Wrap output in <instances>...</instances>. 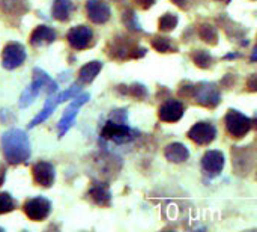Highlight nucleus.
Wrapping results in <instances>:
<instances>
[{
	"instance_id": "obj_1",
	"label": "nucleus",
	"mask_w": 257,
	"mask_h": 232,
	"mask_svg": "<svg viewBox=\"0 0 257 232\" xmlns=\"http://www.w3.org/2000/svg\"><path fill=\"white\" fill-rule=\"evenodd\" d=\"M2 146L5 159L12 165L24 163L30 157V142L23 130L14 128L6 131L2 137Z\"/></svg>"
},
{
	"instance_id": "obj_2",
	"label": "nucleus",
	"mask_w": 257,
	"mask_h": 232,
	"mask_svg": "<svg viewBox=\"0 0 257 232\" xmlns=\"http://www.w3.org/2000/svg\"><path fill=\"white\" fill-rule=\"evenodd\" d=\"M42 89H45L51 95L57 91V83L45 71H42L41 68H35L32 83L24 89V92L20 97V107H29L36 100V97Z\"/></svg>"
},
{
	"instance_id": "obj_3",
	"label": "nucleus",
	"mask_w": 257,
	"mask_h": 232,
	"mask_svg": "<svg viewBox=\"0 0 257 232\" xmlns=\"http://www.w3.org/2000/svg\"><path fill=\"white\" fill-rule=\"evenodd\" d=\"M80 92V85L78 83H74L69 89H66V91H62V92H59V94H56V95H50V98L45 101V104H44V107H42V110L30 121V124H29V128H33L35 125H39L41 122H44L47 118H50L51 116V113L54 112V109L59 106V104H62L63 101H66V100H71V98H74L77 94Z\"/></svg>"
},
{
	"instance_id": "obj_4",
	"label": "nucleus",
	"mask_w": 257,
	"mask_h": 232,
	"mask_svg": "<svg viewBox=\"0 0 257 232\" xmlns=\"http://www.w3.org/2000/svg\"><path fill=\"white\" fill-rule=\"evenodd\" d=\"M251 125H253V121L236 110H229L226 115V128L229 134H232L233 137L245 136L250 131Z\"/></svg>"
},
{
	"instance_id": "obj_5",
	"label": "nucleus",
	"mask_w": 257,
	"mask_h": 232,
	"mask_svg": "<svg viewBox=\"0 0 257 232\" xmlns=\"http://www.w3.org/2000/svg\"><path fill=\"white\" fill-rule=\"evenodd\" d=\"M134 134H135V133H134L129 127H127V125H124V124H119V122H116V121H109V122L104 125L103 133H101L103 139L112 140V142H115V143H125V142H129V140H132V139L135 137Z\"/></svg>"
},
{
	"instance_id": "obj_6",
	"label": "nucleus",
	"mask_w": 257,
	"mask_h": 232,
	"mask_svg": "<svg viewBox=\"0 0 257 232\" xmlns=\"http://www.w3.org/2000/svg\"><path fill=\"white\" fill-rule=\"evenodd\" d=\"M89 94H83V95H78V97H74V100L71 101V104L66 107V110L63 112V116L59 122V137H62L74 124L75 121V116L78 113V109L81 106H84L86 103L89 101Z\"/></svg>"
},
{
	"instance_id": "obj_7",
	"label": "nucleus",
	"mask_w": 257,
	"mask_h": 232,
	"mask_svg": "<svg viewBox=\"0 0 257 232\" xmlns=\"http://www.w3.org/2000/svg\"><path fill=\"white\" fill-rule=\"evenodd\" d=\"M26 60V48L20 42H9L3 50L2 63L6 69H15Z\"/></svg>"
},
{
	"instance_id": "obj_8",
	"label": "nucleus",
	"mask_w": 257,
	"mask_h": 232,
	"mask_svg": "<svg viewBox=\"0 0 257 232\" xmlns=\"http://www.w3.org/2000/svg\"><path fill=\"white\" fill-rule=\"evenodd\" d=\"M24 211L29 219L39 222V220H44L45 217H48V214L51 211V204L48 199H45L42 196H36V198L29 199L24 204Z\"/></svg>"
},
{
	"instance_id": "obj_9",
	"label": "nucleus",
	"mask_w": 257,
	"mask_h": 232,
	"mask_svg": "<svg viewBox=\"0 0 257 232\" xmlns=\"http://www.w3.org/2000/svg\"><path fill=\"white\" fill-rule=\"evenodd\" d=\"M194 98L199 104L212 109L220 103V92L212 83H200L199 86H196Z\"/></svg>"
},
{
	"instance_id": "obj_10",
	"label": "nucleus",
	"mask_w": 257,
	"mask_h": 232,
	"mask_svg": "<svg viewBox=\"0 0 257 232\" xmlns=\"http://www.w3.org/2000/svg\"><path fill=\"white\" fill-rule=\"evenodd\" d=\"M66 39L74 50H84L92 41V30L88 26H75L68 32Z\"/></svg>"
},
{
	"instance_id": "obj_11",
	"label": "nucleus",
	"mask_w": 257,
	"mask_h": 232,
	"mask_svg": "<svg viewBox=\"0 0 257 232\" xmlns=\"http://www.w3.org/2000/svg\"><path fill=\"white\" fill-rule=\"evenodd\" d=\"M215 136H217V130L209 122H199L193 125L191 130L188 131V137L197 145H208L215 139Z\"/></svg>"
},
{
	"instance_id": "obj_12",
	"label": "nucleus",
	"mask_w": 257,
	"mask_h": 232,
	"mask_svg": "<svg viewBox=\"0 0 257 232\" xmlns=\"http://www.w3.org/2000/svg\"><path fill=\"white\" fill-rule=\"evenodd\" d=\"M202 168L209 177H217L224 168V156L221 151H208L202 159Z\"/></svg>"
},
{
	"instance_id": "obj_13",
	"label": "nucleus",
	"mask_w": 257,
	"mask_h": 232,
	"mask_svg": "<svg viewBox=\"0 0 257 232\" xmlns=\"http://www.w3.org/2000/svg\"><path fill=\"white\" fill-rule=\"evenodd\" d=\"M86 11H88L89 20L95 24H104L110 18V8L103 0H89Z\"/></svg>"
},
{
	"instance_id": "obj_14",
	"label": "nucleus",
	"mask_w": 257,
	"mask_h": 232,
	"mask_svg": "<svg viewBox=\"0 0 257 232\" xmlns=\"http://www.w3.org/2000/svg\"><path fill=\"white\" fill-rule=\"evenodd\" d=\"M54 168L48 162H39L33 166V178L42 187H51L54 183Z\"/></svg>"
},
{
	"instance_id": "obj_15",
	"label": "nucleus",
	"mask_w": 257,
	"mask_h": 232,
	"mask_svg": "<svg viewBox=\"0 0 257 232\" xmlns=\"http://www.w3.org/2000/svg\"><path fill=\"white\" fill-rule=\"evenodd\" d=\"M184 115V106L179 101H167L158 110V116L164 122H176Z\"/></svg>"
},
{
	"instance_id": "obj_16",
	"label": "nucleus",
	"mask_w": 257,
	"mask_h": 232,
	"mask_svg": "<svg viewBox=\"0 0 257 232\" xmlns=\"http://www.w3.org/2000/svg\"><path fill=\"white\" fill-rule=\"evenodd\" d=\"M165 159L171 163H184L188 157H190V151L185 145L175 142V143H170L165 146Z\"/></svg>"
},
{
	"instance_id": "obj_17",
	"label": "nucleus",
	"mask_w": 257,
	"mask_h": 232,
	"mask_svg": "<svg viewBox=\"0 0 257 232\" xmlns=\"http://www.w3.org/2000/svg\"><path fill=\"white\" fill-rule=\"evenodd\" d=\"M54 39H56V32L51 27L39 26L33 30V33L30 36V44L33 47H41V45L54 42Z\"/></svg>"
},
{
	"instance_id": "obj_18",
	"label": "nucleus",
	"mask_w": 257,
	"mask_h": 232,
	"mask_svg": "<svg viewBox=\"0 0 257 232\" xmlns=\"http://www.w3.org/2000/svg\"><path fill=\"white\" fill-rule=\"evenodd\" d=\"M101 62H89L86 63L80 72H78V79L81 83H92L95 80V77L98 75V72L101 71Z\"/></svg>"
},
{
	"instance_id": "obj_19",
	"label": "nucleus",
	"mask_w": 257,
	"mask_h": 232,
	"mask_svg": "<svg viewBox=\"0 0 257 232\" xmlns=\"http://www.w3.org/2000/svg\"><path fill=\"white\" fill-rule=\"evenodd\" d=\"M74 9L71 0H54L53 5V17L59 21H66Z\"/></svg>"
},
{
	"instance_id": "obj_20",
	"label": "nucleus",
	"mask_w": 257,
	"mask_h": 232,
	"mask_svg": "<svg viewBox=\"0 0 257 232\" xmlns=\"http://www.w3.org/2000/svg\"><path fill=\"white\" fill-rule=\"evenodd\" d=\"M89 196H91V199H92L95 204H98V205H107V204L110 202V193H109V190H107L104 186H101V184L94 186V187L89 190Z\"/></svg>"
},
{
	"instance_id": "obj_21",
	"label": "nucleus",
	"mask_w": 257,
	"mask_h": 232,
	"mask_svg": "<svg viewBox=\"0 0 257 232\" xmlns=\"http://www.w3.org/2000/svg\"><path fill=\"white\" fill-rule=\"evenodd\" d=\"M199 36H200L205 42H208V44H211V45H215V44L218 42L217 29H215L214 26H211V24H202V26L199 27Z\"/></svg>"
},
{
	"instance_id": "obj_22",
	"label": "nucleus",
	"mask_w": 257,
	"mask_h": 232,
	"mask_svg": "<svg viewBox=\"0 0 257 232\" xmlns=\"http://www.w3.org/2000/svg\"><path fill=\"white\" fill-rule=\"evenodd\" d=\"M191 57H193V62H194L199 68H203V69L209 68L211 63H212V57H211L206 51H203V50H196V51L191 54Z\"/></svg>"
},
{
	"instance_id": "obj_23",
	"label": "nucleus",
	"mask_w": 257,
	"mask_h": 232,
	"mask_svg": "<svg viewBox=\"0 0 257 232\" xmlns=\"http://www.w3.org/2000/svg\"><path fill=\"white\" fill-rule=\"evenodd\" d=\"M159 30L162 32H170V30H173L176 26H178V17L173 15V14H165L159 18Z\"/></svg>"
},
{
	"instance_id": "obj_24",
	"label": "nucleus",
	"mask_w": 257,
	"mask_h": 232,
	"mask_svg": "<svg viewBox=\"0 0 257 232\" xmlns=\"http://www.w3.org/2000/svg\"><path fill=\"white\" fill-rule=\"evenodd\" d=\"M15 207V202L12 199V196L9 193L5 192H0V214H5L12 211Z\"/></svg>"
},
{
	"instance_id": "obj_25",
	"label": "nucleus",
	"mask_w": 257,
	"mask_h": 232,
	"mask_svg": "<svg viewBox=\"0 0 257 232\" xmlns=\"http://www.w3.org/2000/svg\"><path fill=\"white\" fill-rule=\"evenodd\" d=\"M152 47L156 50V51H159V53H167L170 48H171V42H170V39L168 38H153V41H152Z\"/></svg>"
},
{
	"instance_id": "obj_26",
	"label": "nucleus",
	"mask_w": 257,
	"mask_h": 232,
	"mask_svg": "<svg viewBox=\"0 0 257 232\" xmlns=\"http://www.w3.org/2000/svg\"><path fill=\"white\" fill-rule=\"evenodd\" d=\"M122 20H124V23L129 27V29H140V26H138V23L135 21V15H134V12L132 11H127V12H124V17H122Z\"/></svg>"
},
{
	"instance_id": "obj_27",
	"label": "nucleus",
	"mask_w": 257,
	"mask_h": 232,
	"mask_svg": "<svg viewBox=\"0 0 257 232\" xmlns=\"http://www.w3.org/2000/svg\"><path fill=\"white\" fill-rule=\"evenodd\" d=\"M131 95L135 97V98H144L147 95V91L143 85H132L131 89H129Z\"/></svg>"
},
{
	"instance_id": "obj_28",
	"label": "nucleus",
	"mask_w": 257,
	"mask_h": 232,
	"mask_svg": "<svg viewBox=\"0 0 257 232\" xmlns=\"http://www.w3.org/2000/svg\"><path fill=\"white\" fill-rule=\"evenodd\" d=\"M194 91H196V86L191 85V83H188V82H185V83L181 85L179 95L181 97H191V95H194Z\"/></svg>"
},
{
	"instance_id": "obj_29",
	"label": "nucleus",
	"mask_w": 257,
	"mask_h": 232,
	"mask_svg": "<svg viewBox=\"0 0 257 232\" xmlns=\"http://www.w3.org/2000/svg\"><path fill=\"white\" fill-rule=\"evenodd\" d=\"M247 89L250 92H257V74H251L247 79Z\"/></svg>"
},
{
	"instance_id": "obj_30",
	"label": "nucleus",
	"mask_w": 257,
	"mask_h": 232,
	"mask_svg": "<svg viewBox=\"0 0 257 232\" xmlns=\"http://www.w3.org/2000/svg\"><path fill=\"white\" fill-rule=\"evenodd\" d=\"M134 3L140 8V9H149V8H152L153 6V3H155V0H134Z\"/></svg>"
},
{
	"instance_id": "obj_31",
	"label": "nucleus",
	"mask_w": 257,
	"mask_h": 232,
	"mask_svg": "<svg viewBox=\"0 0 257 232\" xmlns=\"http://www.w3.org/2000/svg\"><path fill=\"white\" fill-rule=\"evenodd\" d=\"M233 83H235V80H233V77L230 75V74H227L224 79L221 80V86L223 88H226V89H229V88H232L233 86Z\"/></svg>"
},
{
	"instance_id": "obj_32",
	"label": "nucleus",
	"mask_w": 257,
	"mask_h": 232,
	"mask_svg": "<svg viewBox=\"0 0 257 232\" xmlns=\"http://www.w3.org/2000/svg\"><path fill=\"white\" fill-rule=\"evenodd\" d=\"M171 2H173L178 8H181V9H185V8H188V0H171Z\"/></svg>"
},
{
	"instance_id": "obj_33",
	"label": "nucleus",
	"mask_w": 257,
	"mask_h": 232,
	"mask_svg": "<svg viewBox=\"0 0 257 232\" xmlns=\"http://www.w3.org/2000/svg\"><path fill=\"white\" fill-rule=\"evenodd\" d=\"M135 53H132V57H141L146 54V50L144 48H138V50H134Z\"/></svg>"
},
{
	"instance_id": "obj_34",
	"label": "nucleus",
	"mask_w": 257,
	"mask_h": 232,
	"mask_svg": "<svg viewBox=\"0 0 257 232\" xmlns=\"http://www.w3.org/2000/svg\"><path fill=\"white\" fill-rule=\"evenodd\" d=\"M3 181H5V169L0 166V186L3 184Z\"/></svg>"
},
{
	"instance_id": "obj_35",
	"label": "nucleus",
	"mask_w": 257,
	"mask_h": 232,
	"mask_svg": "<svg viewBox=\"0 0 257 232\" xmlns=\"http://www.w3.org/2000/svg\"><path fill=\"white\" fill-rule=\"evenodd\" d=\"M251 60L253 62H256L257 60V45L254 47V50H253V54H251Z\"/></svg>"
},
{
	"instance_id": "obj_36",
	"label": "nucleus",
	"mask_w": 257,
	"mask_h": 232,
	"mask_svg": "<svg viewBox=\"0 0 257 232\" xmlns=\"http://www.w3.org/2000/svg\"><path fill=\"white\" fill-rule=\"evenodd\" d=\"M253 124H254V127H256V128H257V116H256V118H254V122H253Z\"/></svg>"
},
{
	"instance_id": "obj_37",
	"label": "nucleus",
	"mask_w": 257,
	"mask_h": 232,
	"mask_svg": "<svg viewBox=\"0 0 257 232\" xmlns=\"http://www.w3.org/2000/svg\"><path fill=\"white\" fill-rule=\"evenodd\" d=\"M218 2H226V3H229V2H230V0H218Z\"/></svg>"
},
{
	"instance_id": "obj_38",
	"label": "nucleus",
	"mask_w": 257,
	"mask_h": 232,
	"mask_svg": "<svg viewBox=\"0 0 257 232\" xmlns=\"http://www.w3.org/2000/svg\"><path fill=\"white\" fill-rule=\"evenodd\" d=\"M116 2H121V0H116Z\"/></svg>"
},
{
	"instance_id": "obj_39",
	"label": "nucleus",
	"mask_w": 257,
	"mask_h": 232,
	"mask_svg": "<svg viewBox=\"0 0 257 232\" xmlns=\"http://www.w3.org/2000/svg\"><path fill=\"white\" fill-rule=\"evenodd\" d=\"M256 178H257V174H256Z\"/></svg>"
}]
</instances>
